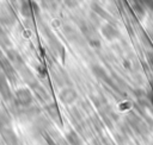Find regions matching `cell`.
I'll use <instances>...</instances> for the list:
<instances>
[{"label":"cell","mask_w":153,"mask_h":145,"mask_svg":"<svg viewBox=\"0 0 153 145\" xmlns=\"http://www.w3.org/2000/svg\"><path fill=\"white\" fill-rule=\"evenodd\" d=\"M0 94H1V96L4 97V100L11 101L12 94H11V90H10L8 80L5 77L4 74H0Z\"/></svg>","instance_id":"obj_5"},{"label":"cell","mask_w":153,"mask_h":145,"mask_svg":"<svg viewBox=\"0 0 153 145\" xmlns=\"http://www.w3.org/2000/svg\"><path fill=\"white\" fill-rule=\"evenodd\" d=\"M10 122H11V120H10L8 114L6 113V111H4V109L0 108V130L8 127L10 126Z\"/></svg>","instance_id":"obj_10"},{"label":"cell","mask_w":153,"mask_h":145,"mask_svg":"<svg viewBox=\"0 0 153 145\" xmlns=\"http://www.w3.org/2000/svg\"><path fill=\"white\" fill-rule=\"evenodd\" d=\"M45 109H47V113L50 115V118H53L54 120H56V121H61V115H60V112H59V107H57V105L56 103H49L47 107H45Z\"/></svg>","instance_id":"obj_8"},{"label":"cell","mask_w":153,"mask_h":145,"mask_svg":"<svg viewBox=\"0 0 153 145\" xmlns=\"http://www.w3.org/2000/svg\"><path fill=\"white\" fill-rule=\"evenodd\" d=\"M0 67L2 68V72L5 75V77L10 81H14L16 80V71H14V68L13 65L10 63V61L7 58H4V57H0Z\"/></svg>","instance_id":"obj_2"},{"label":"cell","mask_w":153,"mask_h":145,"mask_svg":"<svg viewBox=\"0 0 153 145\" xmlns=\"http://www.w3.org/2000/svg\"><path fill=\"white\" fill-rule=\"evenodd\" d=\"M102 31H103V34H104L106 38H112V37H114V36H112V33L115 32V30H114L110 25H105V26L103 27V30H102Z\"/></svg>","instance_id":"obj_12"},{"label":"cell","mask_w":153,"mask_h":145,"mask_svg":"<svg viewBox=\"0 0 153 145\" xmlns=\"http://www.w3.org/2000/svg\"><path fill=\"white\" fill-rule=\"evenodd\" d=\"M31 4L27 2V1H24L22 2V6H20V13L24 15V17H30L32 14V11H31Z\"/></svg>","instance_id":"obj_11"},{"label":"cell","mask_w":153,"mask_h":145,"mask_svg":"<svg viewBox=\"0 0 153 145\" xmlns=\"http://www.w3.org/2000/svg\"><path fill=\"white\" fill-rule=\"evenodd\" d=\"M16 99L19 105L22 106H29L32 102V95L31 92L26 88H20L16 90Z\"/></svg>","instance_id":"obj_1"},{"label":"cell","mask_w":153,"mask_h":145,"mask_svg":"<svg viewBox=\"0 0 153 145\" xmlns=\"http://www.w3.org/2000/svg\"><path fill=\"white\" fill-rule=\"evenodd\" d=\"M7 59L10 61L11 64H13L16 67H23L24 65V61H23L22 56L16 50H8L7 51Z\"/></svg>","instance_id":"obj_6"},{"label":"cell","mask_w":153,"mask_h":145,"mask_svg":"<svg viewBox=\"0 0 153 145\" xmlns=\"http://www.w3.org/2000/svg\"><path fill=\"white\" fill-rule=\"evenodd\" d=\"M59 99L63 103H72L78 99V94L73 88H65L60 92Z\"/></svg>","instance_id":"obj_3"},{"label":"cell","mask_w":153,"mask_h":145,"mask_svg":"<svg viewBox=\"0 0 153 145\" xmlns=\"http://www.w3.org/2000/svg\"><path fill=\"white\" fill-rule=\"evenodd\" d=\"M0 132H1V137L6 145H19V140H18L16 133L10 127L2 128V130H0Z\"/></svg>","instance_id":"obj_4"},{"label":"cell","mask_w":153,"mask_h":145,"mask_svg":"<svg viewBox=\"0 0 153 145\" xmlns=\"http://www.w3.org/2000/svg\"><path fill=\"white\" fill-rule=\"evenodd\" d=\"M67 141L69 143V145H82L81 144V139L79 137V134L75 131H69L66 135Z\"/></svg>","instance_id":"obj_9"},{"label":"cell","mask_w":153,"mask_h":145,"mask_svg":"<svg viewBox=\"0 0 153 145\" xmlns=\"http://www.w3.org/2000/svg\"><path fill=\"white\" fill-rule=\"evenodd\" d=\"M0 20L4 23V24H12L14 20H16V15L14 13L11 11V8L6 7V8H2L1 12H0Z\"/></svg>","instance_id":"obj_7"}]
</instances>
